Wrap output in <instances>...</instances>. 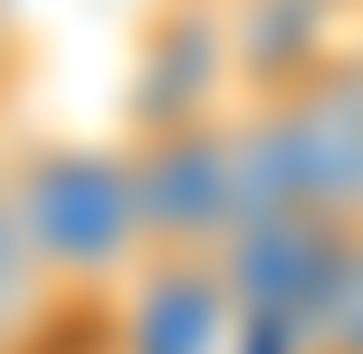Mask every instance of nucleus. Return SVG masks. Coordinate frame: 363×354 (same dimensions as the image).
Segmentation results:
<instances>
[{
    "mask_svg": "<svg viewBox=\"0 0 363 354\" xmlns=\"http://www.w3.org/2000/svg\"><path fill=\"white\" fill-rule=\"evenodd\" d=\"M249 211H315L363 230V38L268 96H239V221Z\"/></svg>",
    "mask_w": 363,
    "mask_h": 354,
    "instance_id": "nucleus-1",
    "label": "nucleus"
},
{
    "mask_svg": "<svg viewBox=\"0 0 363 354\" xmlns=\"http://www.w3.org/2000/svg\"><path fill=\"white\" fill-rule=\"evenodd\" d=\"M0 182H10V211H19V230H29L38 268H48L67 297L96 306L134 259H144L125 134H115V144H77V134H10V144H0Z\"/></svg>",
    "mask_w": 363,
    "mask_h": 354,
    "instance_id": "nucleus-2",
    "label": "nucleus"
},
{
    "mask_svg": "<svg viewBox=\"0 0 363 354\" xmlns=\"http://www.w3.org/2000/svg\"><path fill=\"white\" fill-rule=\"evenodd\" d=\"M125 172H134V221H144V259H220L239 230V115H201V125H125Z\"/></svg>",
    "mask_w": 363,
    "mask_h": 354,
    "instance_id": "nucleus-3",
    "label": "nucleus"
},
{
    "mask_svg": "<svg viewBox=\"0 0 363 354\" xmlns=\"http://www.w3.org/2000/svg\"><path fill=\"white\" fill-rule=\"evenodd\" d=\"M239 48L220 0H153L134 29L125 67V125H201V115H239Z\"/></svg>",
    "mask_w": 363,
    "mask_h": 354,
    "instance_id": "nucleus-4",
    "label": "nucleus"
},
{
    "mask_svg": "<svg viewBox=\"0 0 363 354\" xmlns=\"http://www.w3.org/2000/svg\"><path fill=\"white\" fill-rule=\"evenodd\" d=\"M96 326H106V354H249L220 259H172V249L134 259L96 297Z\"/></svg>",
    "mask_w": 363,
    "mask_h": 354,
    "instance_id": "nucleus-5",
    "label": "nucleus"
},
{
    "mask_svg": "<svg viewBox=\"0 0 363 354\" xmlns=\"http://www.w3.org/2000/svg\"><path fill=\"white\" fill-rule=\"evenodd\" d=\"M306 354H363V230H345V259H335V278H325Z\"/></svg>",
    "mask_w": 363,
    "mask_h": 354,
    "instance_id": "nucleus-6",
    "label": "nucleus"
},
{
    "mask_svg": "<svg viewBox=\"0 0 363 354\" xmlns=\"http://www.w3.org/2000/svg\"><path fill=\"white\" fill-rule=\"evenodd\" d=\"M0 144H10V57H0Z\"/></svg>",
    "mask_w": 363,
    "mask_h": 354,
    "instance_id": "nucleus-7",
    "label": "nucleus"
}]
</instances>
